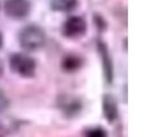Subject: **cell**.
Returning <instances> with one entry per match:
<instances>
[{
	"label": "cell",
	"instance_id": "obj_1",
	"mask_svg": "<svg viewBox=\"0 0 152 137\" xmlns=\"http://www.w3.org/2000/svg\"><path fill=\"white\" fill-rule=\"evenodd\" d=\"M45 30L37 24L25 25L20 30L18 44L25 52H37L41 49L46 44Z\"/></svg>",
	"mask_w": 152,
	"mask_h": 137
},
{
	"label": "cell",
	"instance_id": "obj_2",
	"mask_svg": "<svg viewBox=\"0 0 152 137\" xmlns=\"http://www.w3.org/2000/svg\"><path fill=\"white\" fill-rule=\"evenodd\" d=\"M9 68L13 73L24 79H31L36 76L37 62L25 53H14L9 57Z\"/></svg>",
	"mask_w": 152,
	"mask_h": 137
},
{
	"label": "cell",
	"instance_id": "obj_3",
	"mask_svg": "<svg viewBox=\"0 0 152 137\" xmlns=\"http://www.w3.org/2000/svg\"><path fill=\"white\" fill-rule=\"evenodd\" d=\"M56 107L66 119H73L81 113L84 104L81 99L70 94H62L57 96Z\"/></svg>",
	"mask_w": 152,
	"mask_h": 137
},
{
	"label": "cell",
	"instance_id": "obj_4",
	"mask_svg": "<svg viewBox=\"0 0 152 137\" xmlns=\"http://www.w3.org/2000/svg\"><path fill=\"white\" fill-rule=\"evenodd\" d=\"M61 32L68 39H80L87 32V23L81 16H70L63 23Z\"/></svg>",
	"mask_w": 152,
	"mask_h": 137
},
{
	"label": "cell",
	"instance_id": "obj_5",
	"mask_svg": "<svg viewBox=\"0 0 152 137\" xmlns=\"http://www.w3.org/2000/svg\"><path fill=\"white\" fill-rule=\"evenodd\" d=\"M97 52L101 57V63H102V72H103V78L107 85H112L114 80V65L112 61V56L109 52L107 45L103 40H97L96 42Z\"/></svg>",
	"mask_w": 152,
	"mask_h": 137
},
{
	"label": "cell",
	"instance_id": "obj_6",
	"mask_svg": "<svg viewBox=\"0 0 152 137\" xmlns=\"http://www.w3.org/2000/svg\"><path fill=\"white\" fill-rule=\"evenodd\" d=\"M5 14L12 20H24L31 13L30 0H5Z\"/></svg>",
	"mask_w": 152,
	"mask_h": 137
},
{
	"label": "cell",
	"instance_id": "obj_7",
	"mask_svg": "<svg viewBox=\"0 0 152 137\" xmlns=\"http://www.w3.org/2000/svg\"><path fill=\"white\" fill-rule=\"evenodd\" d=\"M102 114L109 123H113L117 121L119 117V107L113 95L104 94L102 96Z\"/></svg>",
	"mask_w": 152,
	"mask_h": 137
},
{
	"label": "cell",
	"instance_id": "obj_8",
	"mask_svg": "<svg viewBox=\"0 0 152 137\" xmlns=\"http://www.w3.org/2000/svg\"><path fill=\"white\" fill-rule=\"evenodd\" d=\"M84 65V58L80 57L79 55L76 54H68L63 57L61 63V68L64 72L68 73H73L77 72L78 70L83 68Z\"/></svg>",
	"mask_w": 152,
	"mask_h": 137
},
{
	"label": "cell",
	"instance_id": "obj_9",
	"mask_svg": "<svg viewBox=\"0 0 152 137\" xmlns=\"http://www.w3.org/2000/svg\"><path fill=\"white\" fill-rule=\"evenodd\" d=\"M76 6V0H53L52 9L56 12H69Z\"/></svg>",
	"mask_w": 152,
	"mask_h": 137
},
{
	"label": "cell",
	"instance_id": "obj_10",
	"mask_svg": "<svg viewBox=\"0 0 152 137\" xmlns=\"http://www.w3.org/2000/svg\"><path fill=\"white\" fill-rule=\"evenodd\" d=\"M85 137H107V131L103 127H91L85 131Z\"/></svg>",
	"mask_w": 152,
	"mask_h": 137
},
{
	"label": "cell",
	"instance_id": "obj_11",
	"mask_svg": "<svg viewBox=\"0 0 152 137\" xmlns=\"http://www.w3.org/2000/svg\"><path fill=\"white\" fill-rule=\"evenodd\" d=\"M9 105H10L9 98L7 97V95L0 89V114L6 112L9 109Z\"/></svg>",
	"mask_w": 152,
	"mask_h": 137
},
{
	"label": "cell",
	"instance_id": "obj_12",
	"mask_svg": "<svg viewBox=\"0 0 152 137\" xmlns=\"http://www.w3.org/2000/svg\"><path fill=\"white\" fill-rule=\"evenodd\" d=\"M6 134V126L4 125V122L0 120V136Z\"/></svg>",
	"mask_w": 152,
	"mask_h": 137
},
{
	"label": "cell",
	"instance_id": "obj_13",
	"mask_svg": "<svg viewBox=\"0 0 152 137\" xmlns=\"http://www.w3.org/2000/svg\"><path fill=\"white\" fill-rule=\"evenodd\" d=\"M2 76H4V64H2V62L0 61V79H1Z\"/></svg>",
	"mask_w": 152,
	"mask_h": 137
},
{
	"label": "cell",
	"instance_id": "obj_14",
	"mask_svg": "<svg viewBox=\"0 0 152 137\" xmlns=\"http://www.w3.org/2000/svg\"><path fill=\"white\" fill-rule=\"evenodd\" d=\"M2 46V36H1V33H0V47Z\"/></svg>",
	"mask_w": 152,
	"mask_h": 137
}]
</instances>
